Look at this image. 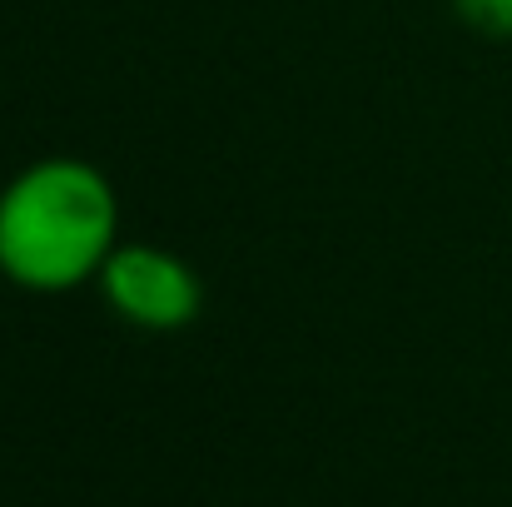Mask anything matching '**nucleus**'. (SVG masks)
Masks as SVG:
<instances>
[{
    "label": "nucleus",
    "instance_id": "1",
    "mask_svg": "<svg viewBox=\"0 0 512 507\" xmlns=\"http://www.w3.org/2000/svg\"><path fill=\"white\" fill-rule=\"evenodd\" d=\"M120 244V194L80 155H45L0 184V274L25 294L100 279Z\"/></svg>",
    "mask_w": 512,
    "mask_h": 507
},
{
    "label": "nucleus",
    "instance_id": "3",
    "mask_svg": "<svg viewBox=\"0 0 512 507\" xmlns=\"http://www.w3.org/2000/svg\"><path fill=\"white\" fill-rule=\"evenodd\" d=\"M448 5L473 35L493 45H512V0H448Z\"/></svg>",
    "mask_w": 512,
    "mask_h": 507
},
{
    "label": "nucleus",
    "instance_id": "2",
    "mask_svg": "<svg viewBox=\"0 0 512 507\" xmlns=\"http://www.w3.org/2000/svg\"><path fill=\"white\" fill-rule=\"evenodd\" d=\"M95 284L110 314L145 334H179L204 309V279L194 274V264L145 239H120Z\"/></svg>",
    "mask_w": 512,
    "mask_h": 507
}]
</instances>
